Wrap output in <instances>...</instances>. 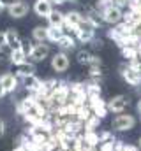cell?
I'll use <instances>...</instances> for the list:
<instances>
[{
    "label": "cell",
    "mask_w": 141,
    "mask_h": 151,
    "mask_svg": "<svg viewBox=\"0 0 141 151\" xmlns=\"http://www.w3.org/2000/svg\"><path fill=\"white\" fill-rule=\"evenodd\" d=\"M46 19H48L49 27H60V28H64L65 14H64V12H60V11H57V9H53V11H51V14H49Z\"/></svg>",
    "instance_id": "16"
},
{
    "label": "cell",
    "mask_w": 141,
    "mask_h": 151,
    "mask_svg": "<svg viewBox=\"0 0 141 151\" xmlns=\"http://www.w3.org/2000/svg\"><path fill=\"white\" fill-rule=\"evenodd\" d=\"M21 81H23L25 90H27L28 93H34V95H37V93H39V90H41V86H42V81H41L39 77H35V76L21 77Z\"/></svg>",
    "instance_id": "14"
},
{
    "label": "cell",
    "mask_w": 141,
    "mask_h": 151,
    "mask_svg": "<svg viewBox=\"0 0 141 151\" xmlns=\"http://www.w3.org/2000/svg\"><path fill=\"white\" fill-rule=\"evenodd\" d=\"M4 9H5V7H4V5H2V4H0V12H2V11H4Z\"/></svg>",
    "instance_id": "41"
},
{
    "label": "cell",
    "mask_w": 141,
    "mask_h": 151,
    "mask_svg": "<svg viewBox=\"0 0 141 151\" xmlns=\"http://www.w3.org/2000/svg\"><path fill=\"white\" fill-rule=\"evenodd\" d=\"M129 104H131L129 97L124 95V93H120V95H115V97H111L108 100V111L113 114H122V113H125V109L129 107Z\"/></svg>",
    "instance_id": "4"
},
{
    "label": "cell",
    "mask_w": 141,
    "mask_h": 151,
    "mask_svg": "<svg viewBox=\"0 0 141 151\" xmlns=\"http://www.w3.org/2000/svg\"><path fill=\"white\" fill-rule=\"evenodd\" d=\"M9 58H11V63H12L14 67H16V65H21V63H25V62H28V55L23 51V47H21V49H11Z\"/></svg>",
    "instance_id": "17"
},
{
    "label": "cell",
    "mask_w": 141,
    "mask_h": 151,
    "mask_svg": "<svg viewBox=\"0 0 141 151\" xmlns=\"http://www.w3.org/2000/svg\"><path fill=\"white\" fill-rule=\"evenodd\" d=\"M124 151H140V148H138V144L134 146V144H125L124 146Z\"/></svg>",
    "instance_id": "30"
},
{
    "label": "cell",
    "mask_w": 141,
    "mask_h": 151,
    "mask_svg": "<svg viewBox=\"0 0 141 151\" xmlns=\"http://www.w3.org/2000/svg\"><path fill=\"white\" fill-rule=\"evenodd\" d=\"M113 4L116 5V7H129V4H131V0H113Z\"/></svg>",
    "instance_id": "28"
},
{
    "label": "cell",
    "mask_w": 141,
    "mask_h": 151,
    "mask_svg": "<svg viewBox=\"0 0 141 151\" xmlns=\"http://www.w3.org/2000/svg\"><path fill=\"white\" fill-rule=\"evenodd\" d=\"M32 39L37 44L46 42L48 40V27H35L34 30H32Z\"/></svg>",
    "instance_id": "20"
},
{
    "label": "cell",
    "mask_w": 141,
    "mask_h": 151,
    "mask_svg": "<svg viewBox=\"0 0 141 151\" xmlns=\"http://www.w3.org/2000/svg\"><path fill=\"white\" fill-rule=\"evenodd\" d=\"M53 11V4L49 0H35L34 4V12L39 18H48Z\"/></svg>",
    "instance_id": "13"
},
{
    "label": "cell",
    "mask_w": 141,
    "mask_h": 151,
    "mask_svg": "<svg viewBox=\"0 0 141 151\" xmlns=\"http://www.w3.org/2000/svg\"><path fill=\"white\" fill-rule=\"evenodd\" d=\"M109 4H113V0H99V5H101V7H106V5H109Z\"/></svg>",
    "instance_id": "34"
},
{
    "label": "cell",
    "mask_w": 141,
    "mask_h": 151,
    "mask_svg": "<svg viewBox=\"0 0 141 151\" xmlns=\"http://www.w3.org/2000/svg\"><path fill=\"white\" fill-rule=\"evenodd\" d=\"M88 107H90V111L94 116H97V118H106V114L109 113L108 111V100H102L101 97H92V99H88Z\"/></svg>",
    "instance_id": "7"
},
{
    "label": "cell",
    "mask_w": 141,
    "mask_h": 151,
    "mask_svg": "<svg viewBox=\"0 0 141 151\" xmlns=\"http://www.w3.org/2000/svg\"><path fill=\"white\" fill-rule=\"evenodd\" d=\"M57 46H58V49L60 51H72V49H76V39L72 37L70 34H64L62 39L57 42Z\"/></svg>",
    "instance_id": "15"
},
{
    "label": "cell",
    "mask_w": 141,
    "mask_h": 151,
    "mask_svg": "<svg viewBox=\"0 0 141 151\" xmlns=\"http://www.w3.org/2000/svg\"><path fill=\"white\" fill-rule=\"evenodd\" d=\"M101 63H102V62H101V58H99V56L90 55V58H88V63H86V65H88V67H101Z\"/></svg>",
    "instance_id": "25"
},
{
    "label": "cell",
    "mask_w": 141,
    "mask_h": 151,
    "mask_svg": "<svg viewBox=\"0 0 141 151\" xmlns=\"http://www.w3.org/2000/svg\"><path fill=\"white\" fill-rule=\"evenodd\" d=\"M28 11H30V5H28L27 2H23V0H16L12 5H9V7H7L9 16H11V18H14V19L25 18V16L28 14Z\"/></svg>",
    "instance_id": "9"
},
{
    "label": "cell",
    "mask_w": 141,
    "mask_h": 151,
    "mask_svg": "<svg viewBox=\"0 0 141 151\" xmlns=\"http://www.w3.org/2000/svg\"><path fill=\"white\" fill-rule=\"evenodd\" d=\"M49 56V46L41 42V44H34L30 53H28V58L32 62H44L46 58Z\"/></svg>",
    "instance_id": "10"
},
{
    "label": "cell",
    "mask_w": 141,
    "mask_h": 151,
    "mask_svg": "<svg viewBox=\"0 0 141 151\" xmlns=\"http://www.w3.org/2000/svg\"><path fill=\"white\" fill-rule=\"evenodd\" d=\"M64 35V28H60V27H49L48 25V40L49 42H58L60 39Z\"/></svg>",
    "instance_id": "22"
},
{
    "label": "cell",
    "mask_w": 141,
    "mask_h": 151,
    "mask_svg": "<svg viewBox=\"0 0 141 151\" xmlns=\"http://www.w3.org/2000/svg\"><path fill=\"white\" fill-rule=\"evenodd\" d=\"M12 151H25V148H23V146H20V144H18V146H16V148H14V150Z\"/></svg>",
    "instance_id": "38"
},
{
    "label": "cell",
    "mask_w": 141,
    "mask_h": 151,
    "mask_svg": "<svg viewBox=\"0 0 141 151\" xmlns=\"http://www.w3.org/2000/svg\"><path fill=\"white\" fill-rule=\"evenodd\" d=\"M101 19L108 23V25H118V23H122L124 21V11L120 9V7H116L115 4H109V5H106L102 7V11H101Z\"/></svg>",
    "instance_id": "1"
},
{
    "label": "cell",
    "mask_w": 141,
    "mask_h": 151,
    "mask_svg": "<svg viewBox=\"0 0 141 151\" xmlns=\"http://www.w3.org/2000/svg\"><path fill=\"white\" fill-rule=\"evenodd\" d=\"M83 144L85 146H88V148H95L101 141H99V134L97 132H85L83 134Z\"/></svg>",
    "instance_id": "19"
},
{
    "label": "cell",
    "mask_w": 141,
    "mask_h": 151,
    "mask_svg": "<svg viewBox=\"0 0 141 151\" xmlns=\"http://www.w3.org/2000/svg\"><path fill=\"white\" fill-rule=\"evenodd\" d=\"M99 151H115V141L101 142V144H99Z\"/></svg>",
    "instance_id": "26"
},
{
    "label": "cell",
    "mask_w": 141,
    "mask_h": 151,
    "mask_svg": "<svg viewBox=\"0 0 141 151\" xmlns=\"http://www.w3.org/2000/svg\"><path fill=\"white\" fill-rule=\"evenodd\" d=\"M5 95H7V93H5V90H4V86L0 84V100H2V99H4Z\"/></svg>",
    "instance_id": "36"
},
{
    "label": "cell",
    "mask_w": 141,
    "mask_h": 151,
    "mask_svg": "<svg viewBox=\"0 0 141 151\" xmlns=\"http://www.w3.org/2000/svg\"><path fill=\"white\" fill-rule=\"evenodd\" d=\"M92 46L101 49V47H102V40H101V39H94V40H92Z\"/></svg>",
    "instance_id": "32"
},
{
    "label": "cell",
    "mask_w": 141,
    "mask_h": 151,
    "mask_svg": "<svg viewBox=\"0 0 141 151\" xmlns=\"http://www.w3.org/2000/svg\"><path fill=\"white\" fill-rule=\"evenodd\" d=\"M4 135H5V121L0 118V139H2Z\"/></svg>",
    "instance_id": "31"
},
{
    "label": "cell",
    "mask_w": 141,
    "mask_h": 151,
    "mask_svg": "<svg viewBox=\"0 0 141 151\" xmlns=\"http://www.w3.org/2000/svg\"><path fill=\"white\" fill-rule=\"evenodd\" d=\"M136 109H138V113L141 114V97H140V100H138V104H136Z\"/></svg>",
    "instance_id": "37"
},
{
    "label": "cell",
    "mask_w": 141,
    "mask_h": 151,
    "mask_svg": "<svg viewBox=\"0 0 141 151\" xmlns=\"http://www.w3.org/2000/svg\"><path fill=\"white\" fill-rule=\"evenodd\" d=\"M85 21V16L81 14V12H78V11H69L67 14H65V21H64V27L69 30V32H74L76 34V30L79 28V25Z\"/></svg>",
    "instance_id": "8"
},
{
    "label": "cell",
    "mask_w": 141,
    "mask_h": 151,
    "mask_svg": "<svg viewBox=\"0 0 141 151\" xmlns=\"http://www.w3.org/2000/svg\"><path fill=\"white\" fill-rule=\"evenodd\" d=\"M4 37H5V46H9L11 49H21L23 47V40L20 39L18 32L14 28H7L4 32Z\"/></svg>",
    "instance_id": "12"
},
{
    "label": "cell",
    "mask_w": 141,
    "mask_h": 151,
    "mask_svg": "<svg viewBox=\"0 0 141 151\" xmlns=\"http://www.w3.org/2000/svg\"><path fill=\"white\" fill-rule=\"evenodd\" d=\"M14 2H16V0H0V4H2V5H4V7H5V9H7V7H9V5H12V4H14Z\"/></svg>",
    "instance_id": "33"
},
{
    "label": "cell",
    "mask_w": 141,
    "mask_h": 151,
    "mask_svg": "<svg viewBox=\"0 0 141 151\" xmlns=\"http://www.w3.org/2000/svg\"><path fill=\"white\" fill-rule=\"evenodd\" d=\"M51 4H57V5H62V4H65V2H69V0H49Z\"/></svg>",
    "instance_id": "35"
},
{
    "label": "cell",
    "mask_w": 141,
    "mask_h": 151,
    "mask_svg": "<svg viewBox=\"0 0 141 151\" xmlns=\"http://www.w3.org/2000/svg\"><path fill=\"white\" fill-rule=\"evenodd\" d=\"M99 141L101 142H109V141H115V137H113L111 132H101L99 134Z\"/></svg>",
    "instance_id": "27"
},
{
    "label": "cell",
    "mask_w": 141,
    "mask_h": 151,
    "mask_svg": "<svg viewBox=\"0 0 141 151\" xmlns=\"http://www.w3.org/2000/svg\"><path fill=\"white\" fill-rule=\"evenodd\" d=\"M34 72H35V65L30 63V62L16 65V76L18 77H28V76H34Z\"/></svg>",
    "instance_id": "18"
},
{
    "label": "cell",
    "mask_w": 141,
    "mask_h": 151,
    "mask_svg": "<svg viewBox=\"0 0 141 151\" xmlns=\"http://www.w3.org/2000/svg\"><path fill=\"white\" fill-rule=\"evenodd\" d=\"M0 60H2V49H0Z\"/></svg>",
    "instance_id": "42"
},
{
    "label": "cell",
    "mask_w": 141,
    "mask_h": 151,
    "mask_svg": "<svg viewBox=\"0 0 141 151\" xmlns=\"http://www.w3.org/2000/svg\"><path fill=\"white\" fill-rule=\"evenodd\" d=\"M120 76H122V79L127 84H131L134 88H140L141 86V70L132 69L129 63H122L120 65Z\"/></svg>",
    "instance_id": "3"
},
{
    "label": "cell",
    "mask_w": 141,
    "mask_h": 151,
    "mask_svg": "<svg viewBox=\"0 0 141 151\" xmlns=\"http://www.w3.org/2000/svg\"><path fill=\"white\" fill-rule=\"evenodd\" d=\"M69 65H70V60H69V56H67V53L58 51V53L53 55V58H51V69H53L55 72H58V74L67 72Z\"/></svg>",
    "instance_id": "6"
},
{
    "label": "cell",
    "mask_w": 141,
    "mask_h": 151,
    "mask_svg": "<svg viewBox=\"0 0 141 151\" xmlns=\"http://www.w3.org/2000/svg\"><path fill=\"white\" fill-rule=\"evenodd\" d=\"M101 74H102L101 72V67H90V76L92 77H97V76L101 77Z\"/></svg>",
    "instance_id": "29"
},
{
    "label": "cell",
    "mask_w": 141,
    "mask_h": 151,
    "mask_svg": "<svg viewBox=\"0 0 141 151\" xmlns=\"http://www.w3.org/2000/svg\"><path fill=\"white\" fill-rule=\"evenodd\" d=\"M0 84L4 86L5 93H14L18 90V76L12 72H4L0 76Z\"/></svg>",
    "instance_id": "11"
},
{
    "label": "cell",
    "mask_w": 141,
    "mask_h": 151,
    "mask_svg": "<svg viewBox=\"0 0 141 151\" xmlns=\"http://www.w3.org/2000/svg\"><path fill=\"white\" fill-rule=\"evenodd\" d=\"M134 127H136V118L132 114H125V113L116 114L111 121V128L115 132H129Z\"/></svg>",
    "instance_id": "2"
},
{
    "label": "cell",
    "mask_w": 141,
    "mask_h": 151,
    "mask_svg": "<svg viewBox=\"0 0 141 151\" xmlns=\"http://www.w3.org/2000/svg\"><path fill=\"white\" fill-rule=\"evenodd\" d=\"M138 148H140V151H141V135L138 137Z\"/></svg>",
    "instance_id": "39"
},
{
    "label": "cell",
    "mask_w": 141,
    "mask_h": 151,
    "mask_svg": "<svg viewBox=\"0 0 141 151\" xmlns=\"http://www.w3.org/2000/svg\"><path fill=\"white\" fill-rule=\"evenodd\" d=\"M90 55H92V53H88V51H85V49H79V51L76 53V60H78V63H81V65H86V63H88V58H90Z\"/></svg>",
    "instance_id": "24"
},
{
    "label": "cell",
    "mask_w": 141,
    "mask_h": 151,
    "mask_svg": "<svg viewBox=\"0 0 141 151\" xmlns=\"http://www.w3.org/2000/svg\"><path fill=\"white\" fill-rule=\"evenodd\" d=\"M69 2H72V4H81L83 0H69Z\"/></svg>",
    "instance_id": "40"
},
{
    "label": "cell",
    "mask_w": 141,
    "mask_h": 151,
    "mask_svg": "<svg viewBox=\"0 0 141 151\" xmlns=\"http://www.w3.org/2000/svg\"><path fill=\"white\" fill-rule=\"evenodd\" d=\"M99 125H101V118H97V116H94V114L83 123L85 132H95V128H99Z\"/></svg>",
    "instance_id": "23"
},
{
    "label": "cell",
    "mask_w": 141,
    "mask_h": 151,
    "mask_svg": "<svg viewBox=\"0 0 141 151\" xmlns=\"http://www.w3.org/2000/svg\"><path fill=\"white\" fill-rule=\"evenodd\" d=\"M122 56H124L127 62H132V60H140V55H138V47H134V46H124V47H122Z\"/></svg>",
    "instance_id": "21"
},
{
    "label": "cell",
    "mask_w": 141,
    "mask_h": 151,
    "mask_svg": "<svg viewBox=\"0 0 141 151\" xmlns=\"http://www.w3.org/2000/svg\"><path fill=\"white\" fill-rule=\"evenodd\" d=\"M76 39L81 42V44H88L95 39V27L90 25L86 19L79 25V28L76 30Z\"/></svg>",
    "instance_id": "5"
}]
</instances>
